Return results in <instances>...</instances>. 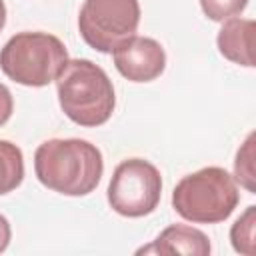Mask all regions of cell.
<instances>
[{
  "label": "cell",
  "instance_id": "obj_12",
  "mask_svg": "<svg viewBox=\"0 0 256 256\" xmlns=\"http://www.w3.org/2000/svg\"><path fill=\"white\" fill-rule=\"evenodd\" d=\"M234 178L248 192H252V194L256 192V184H254V180H256V168H254V132L248 134V138L244 140V144L236 152Z\"/></svg>",
  "mask_w": 256,
  "mask_h": 256
},
{
  "label": "cell",
  "instance_id": "obj_10",
  "mask_svg": "<svg viewBox=\"0 0 256 256\" xmlns=\"http://www.w3.org/2000/svg\"><path fill=\"white\" fill-rule=\"evenodd\" d=\"M24 180V156L22 150L8 142L0 140V196L16 190Z\"/></svg>",
  "mask_w": 256,
  "mask_h": 256
},
{
  "label": "cell",
  "instance_id": "obj_11",
  "mask_svg": "<svg viewBox=\"0 0 256 256\" xmlns=\"http://www.w3.org/2000/svg\"><path fill=\"white\" fill-rule=\"evenodd\" d=\"M254 230H256V206H248L244 214L230 228V242L238 254L252 256L256 252Z\"/></svg>",
  "mask_w": 256,
  "mask_h": 256
},
{
  "label": "cell",
  "instance_id": "obj_7",
  "mask_svg": "<svg viewBox=\"0 0 256 256\" xmlns=\"http://www.w3.org/2000/svg\"><path fill=\"white\" fill-rule=\"evenodd\" d=\"M116 70L130 82H152L166 68V52L148 36H130L112 50Z\"/></svg>",
  "mask_w": 256,
  "mask_h": 256
},
{
  "label": "cell",
  "instance_id": "obj_4",
  "mask_svg": "<svg viewBox=\"0 0 256 256\" xmlns=\"http://www.w3.org/2000/svg\"><path fill=\"white\" fill-rule=\"evenodd\" d=\"M68 62L64 42L48 32H18L0 50V70L22 86H48Z\"/></svg>",
  "mask_w": 256,
  "mask_h": 256
},
{
  "label": "cell",
  "instance_id": "obj_6",
  "mask_svg": "<svg viewBox=\"0 0 256 256\" xmlns=\"http://www.w3.org/2000/svg\"><path fill=\"white\" fill-rule=\"evenodd\" d=\"M162 196L160 170L144 158L120 162L108 184L110 208L126 218H140L156 210Z\"/></svg>",
  "mask_w": 256,
  "mask_h": 256
},
{
  "label": "cell",
  "instance_id": "obj_8",
  "mask_svg": "<svg viewBox=\"0 0 256 256\" xmlns=\"http://www.w3.org/2000/svg\"><path fill=\"white\" fill-rule=\"evenodd\" d=\"M142 252H154V254H190V256H208L212 252L208 236L192 226L186 224H172L164 228L154 244L140 248L138 254Z\"/></svg>",
  "mask_w": 256,
  "mask_h": 256
},
{
  "label": "cell",
  "instance_id": "obj_14",
  "mask_svg": "<svg viewBox=\"0 0 256 256\" xmlns=\"http://www.w3.org/2000/svg\"><path fill=\"white\" fill-rule=\"evenodd\" d=\"M14 112V100H12V92L0 82V126H4L10 116Z\"/></svg>",
  "mask_w": 256,
  "mask_h": 256
},
{
  "label": "cell",
  "instance_id": "obj_15",
  "mask_svg": "<svg viewBox=\"0 0 256 256\" xmlns=\"http://www.w3.org/2000/svg\"><path fill=\"white\" fill-rule=\"evenodd\" d=\"M10 238H12V230H10V222L6 216L0 214V252H4L10 244Z\"/></svg>",
  "mask_w": 256,
  "mask_h": 256
},
{
  "label": "cell",
  "instance_id": "obj_16",
  "mask_svg": "<svg viewBox=\"0 0 256 256\" xmlns=\"http://www.w3.org/2000/svg\"><path fill=\"white\" fill-rule=\"evenodd\" d=\"M4 24H6V4L4 0H0V30L4 28Z\"/></svg>",
  "mask_w": 256,
  "mask_h": 256
},
{
  "label": "cell",
  "instance_id": "obj_2",
  "mask_svg": "<svg viewBox=\"0 0 256 256\" xmlns=\"http://www.w3.org/2000/svg\"><path fill=\"white\" fill-rule=\"evenodd\" d=\"M56 92L62 112L84 128L106 124L116 106L112 80L98 64L86 58H68L56 78Z\"/></svg>",
  "mask_w": 256,
  "mask_h": 256
},
{
  "label": "cell",
  "instance_id": "obj_13",
  "mask_svg": "<svg viewBox=\"0 0 256 256\" xmlns=\"http://www.w3.org/2000/svg\"><path fill=\"white\" fill-rule=\"evenodd\" d=\"M248 0H200L202 12L212 22H224L232 16H238L246 8Z\"/></svg>",
  "mask_w": 256,
  "mask_h": 256
},
{
  "label": "cell",
  "instance_id": "obj_5",
  "mask_svg": "<svg viewBox=\"0 0 256 256\" xmlns=\"http://www.w3.org/2000/svg\"><path fill=\"white\" fill-rule=\"evenodd\" d=\"M140 24L138 0H84L78 14L82 40L104 54L134 36Z\"/></svg>",
  "mask_w": 256,
  "mask_h": 256
},
{
  "label": "cell",
  "instance_id": "obj_3",
  "mask_svg": "<svg viewBox=\"0 0 256 256\" xmlns=\"http://www.w3.org/2000/svg\"><path fill=\"white\" fill-rule=\"evenodd\" d=\"M236 180L220 166H206L184 176L172 192V208L194 224L224 222L238 206Z\"/></svg>",
  "mask_w": 256,
  "mask_h": 256
},
{
  "label": "cell",
  "instance_id": "obj_9",
  "mask_svg": "<svg viewBox=\"0 0 256 256\" xmlns=\"http://www.w3.org/2000/svg\"><path fill=\"white\" fill-rule=\"evenodd\" d=\"M254 20L250 18H238L232 16L222 22V28L218 32L216 44L220 54L240 66L252 68L254 66V54H252V38H254Z\"/></svg>",
  "mask_w": 256,
  "mask_h": 256
},
{
  "label": "cell",
  "instance_id": "obj_1",
  "mask_svg": "<svg viewBox=\"0 0 256 256\" xmlns=\"http://www.w3.org/2000/svg\"><path fill=\"white\" fill-rule=\"evenodd\" d=\"M34 172L40 184L64 194L86 196L96 190L104 172L102 152L82 138H52L34 152Z\"/></svg>",
  "mask_w": 256,
  "mask_h": 256
}]
</instances>
